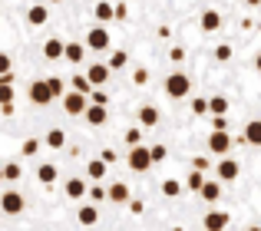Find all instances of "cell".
Wrapping results in <instances>:
<instances>
[{"mask_svg":"<svg viewBox=\"0 0 261 231\" xmlns=\"http://www.w3.org/2000/svg\"><path fill=\"white\" fill-rule=\"evenodd\" d=\"M126 60H129L126 53H122V50H116L113 56H109V70H122V66H126Z\"/></svg>","mask_w":261,"mask_h":231,"instance_id":"cell-31","label":"cell"},{"mask_svg":"<svg viewBox=\"0 0 261 231\" xmlns=\"http://www.w3.org/2000/svg\"><path fill=\"white\" fill-rule=\"evenodd\" d=\"M89 99H93V103H102V106H109V96L102 93V86H93V93H89Z\"/></svg>","mask_w":261,"mask_h":231,"instance_id":"cell-36","label":"cell"},{"mask_svg":"<svg viewBox=\"0 0 261 231\" xmlns=\"http://www.w3.org/2000/svg\"><path fill=\"white\" fill-rule=\"evenodd\" d=\"M258 30H261V23H258Z\"/></svg>","mask_w":261,"mask_h":231,"instance_id":"cell-47","label":"cell"},{"mask_svg":"<svg viewBox=\"0 0 261 231\" xmlns=\"http://www.w3.org/2000/svg\"><path fill=\"white\" fill-rule=\"evenodd\" d=\"M13 70V60L7 56V53H0V76H4V73H10Z\"/></svg>","mask_w":261,"mask_h":231,"instance_id":"cell-38","label":"cell"},{"mask_svg":"<svg viewBox=\"0 0 261 231\" xmlns=\"http://www.w3.org/2000/svg\"><path fill=\"white\" fill-rule=\"evenodd\" d=\"M245 142L248 146H261V119H251L245 126Z\"/></svg>","mask_w":261,"mask_h":231,"instance_id":"cell-18","label":"cell"},{"mask_svg":"<svg viewBox=\"0 0 261 231\" xmlns=\"http://www.w3.org/2000/svg\"><path fill=\"white\" fill-rule=\"evenodd\" d=\"M20 175H23V168H20L17 162H7V165H4V179H7V182H17Z\"/></svg>","mask_w":261,"mask_h":231,"instance_id":"cell-30","label":"cell"},{"mask_svg":"<svg viewBox=\"0 0 261 231\" xmlns=\"http://www.w3.org/2000/svg\"><path fill=\"white\" fill-rule=\"evenodd\" d=\"M192 109H195L198 115H202V112H208V99H192Z\"/></svg>","mask_w":261,"mask_h":231,"instance_id":"cell-39","label":"cell"},{"mask_svg":"<svg viewBox=\"0 0 261 231\" xmlns=\"http://www.w3.org/2000/svg\"><path fill=\"white\" fill-rule=\"evenodd\" d=\"M198 23H202V30H205V33H215L218 26H222V13H218V10H205Z\"/></svg>","mask_w":261,"mask_h":231,"instance_id":"cell-16","label":"cell"},{"mask_svg":"<svg viewBox=\"0 0 261 231\" xmlns=\"http://www.w3.org/2000/svg\"><path fill=\"white\" fill-rule=\"evenodd\" d=\"M166 149H162V146H152V162H166Z\"/></svg>","mask_w":261,"mask_h":231,"instance_id":"cell-40","label":"cell"},{"mask_svg":"<svg viewBox=\"0 0 261 231\" xmlns=\"http://www.w3.org/2000/svg\"><path fill=\"white\" fill-rule=\"evenodd\" d=\"M66 195H70L73 201H83L86 195H89V185H86L83 179H70V182H66Z\"/></svg>","mask_w":261,"mask_h":231,"instance_id":"cell-14","label":"cell"},{"mask_svg":"<svg viewBox=\"0 0 261 231\" xmlns=\"http://www.w3.org/2000/svg\"><path fill=\"white\" fill-rule=\"evenodd\" d=\"M202 225H205V228H212V231H218V228H225V225H228V215H225V212H208Z\"/></svg>","mask_w":261,"mask_h":231,"instance_id":"cell-20","label":"cell"},{"mask_svg":"<svg viewBox=\"0 0 261 231\" xmlns=\"http://www.w3.org/2000/svg\"><path fill=\"white\" fill-rule=\"evenodd\" d=\"M27 20H30V26H43L46 20H50V13H46V7H30V10H27Z\"/></svg>","mask_w":261,"mask_h":231,"instance_id":"cell-19","label":"cell"},{"mask_svg":"<svg viewBox=\"0 0 261 231\" xmlns=\"http://www.w3.org/2000/svg\"><path fill=\"white\" fill-rule=\"evenodd\" d=\"M189 90H192V83H189L185 73H172V76L166 79V93L172 99H185V96H189Z\"/></svg>","mask_w":261,"mask_h":231,"instance_id":"cell-3","label":"cell"},{"mask_svg":"<svg viewBox=\"0 0 261 231\" xmlns=\"http://www.w3.org/2000/svg\"><path fill=\"white\" fill-rule=\"evenodd\" d=\"M20 152H23V155H37L40 152V139H27L23 146H20Z\"/></svg>","mask_w":261,"mask_h":231,"instance_id":"cell-35","label":"cell"},{"mask_svg":"<svg viewBox=\"0 0 261 231\" xmlns=\"http://www.w3.org/2000/svg\"><path fill=\"white\" fill-rule=\"evenodd\" d=\"M0 208H4L7 215H20L23 212V195L20 192H4L0 195Z\"/></svg>","mask_w":261,"mask_h":231,"instance_id":"cell-7","label":"cell"},{"mask_svg":"<svg viewBox=\"0 0 261 231\" xmlns=\"http://www.w3.org/2000/svg\"><path fill=\"white\" fill-rule=\"evenodd\" d=\"M99 159H102V162H109V165H113V162H116V159H119V155H116V152H113V149H102V152H99Z\"/></svg>","mask_w":261,"mask_h":231,"instance_id":"cell-41","label":"cell"},{"mask_svg":"<svg viewBox=\"0 0 261 231\" xmlns=\"http://www.w3.org/2000/svg\"><path fill=\"white\" fill-rule=\"evenodd\" d=\"M106 168H109V162H102V159H93V162L86 165V175H89V179H96V182H99V179H106Z\"/></svg>","mask_w":261,"mask_h":231,"instance_id":"cell-21","label":"cell"},{"mask_svg":"<svg viewBox=\"0 0 261 231\" xmlns=\"http://www.w3.org/2000/svg\"><path fill=\"white\" fill-rule=\"evenodd\" d=\"M50 4H63V0H50Z\"/></svg>","mask_w":261,"mask_h":231,"instance_id":"cell-46","label":"cell"},{"mask_svg":"<svg viewBox=\"0 0 261 231\" xmlns=\"http://www.w3.org/2000/svg\"><path fill=\"white\" fill-rule=\"evenodd\" d=\"M212 126H215V129H228V119H225V115H215V122H212Z\"/></svg>","mask_w":261,"mask_h":231,"instance_id":"cell-43","label":"cell"},{"mask_svg":"<svg viewBox=\"0 0 261 231\" xmlns=\"http://www.w3.org/2000/svg\"><path fill=\"white\" fill-rule=\"evenodd\" d=\"M83 115H86V122H89V126H102V122L109 119V109H106L102 103H89Z\"/></svg>","mask_w":261,"mask_h":231,"instance_id":"cell-8","label":"cell"},{"mask_svg":"<svg viewBox=\"0 0 261 231\" xmlns=\"http://www.w3.org/2000/svg\"><path fill=\"white\" fill-rule=\"evenodd\" d=\"M215 60H218V63H228V60H231V46L228 43L215 46Z\"/></svg>","mask_w":261,"mask_h":231,"instance_id":"cell-34","label":"cell"},{"mask_svg":"<svg viewBox=\"0 0 261 231\" xmlns=\"http://www.w3.org/2000/svg\"><path fill=\"white\" fill-rule=\"evenodd\" d=\"M86 106H89V96H86V93H80V90L63 93V109H66V115H83Z\"/></svg>","mask_w":261,"mask_h":231,"instance_id":"cell-2","label":"cell"},{"mask_svg":"<svg viewBox=\"0 0 261 231\" xmlns=\"http://www.w3.org/2000/svg\"><path fill=\"white\" fill-rule=\"evenodd\" d=\"M126 162H129V168H133V172H149V168L155 165V162H152V149H146L142 142H139V146H129Z\"/></svg>","mask_w":261,"mask_h":231,"instance_id":"cell-1","label":"cell"},{"mask_svg":"<svg viewBox=\"0 0 261 231\" xmlns=\"http://www.w3.org/2000/svg\"><path fill=\"white\" fill-rule=\"evenodd\" d=\"M89 198H93V201H102V198H106V192L96 185V188H89Z\"/></svg>","mask_w":261,"mask_h":231,"instance_id":"cell-42","label":"cell"},{"mask_svg":"<svg viewBox=\"0 0 261 231\" xmlns=\"http://www.w3.org/2000/svg\"><path fill=\"white\" fill-rule=\"evenodd\" d=\"M238 172H242V168H238V162H235V159L218 162V168H215V175H218L222 182H235V179H238Z\"/></svg>","mask_w":261,"mask_h":231,"instance_id":"cell-9","label":"cell"},{"mask_svg":"<svg viewBox=\"0 0 261 231\" xmlns=\"http://www.w3.org/2000/svg\"><path fill=\"white\" fill-rule=\"evenodd\" d=\"M30 99L37 106H46L53 99V90H50V83H46V79H33L30 83Z\"/></svg>","mask_w":261,"mask_h":231,"instance_id":"cell-6","label":"cell"},{"mask_svg":"<svg viewBox=\"0 0 261 231\" xmlns=\"http://www.w3.org/2000/svg\"><path fill=\"white\" fill-rule=\"evenodd\" d=\"M109 46H113V40H109V30H106V26H93V30L86 33V50L102 53V50H109Z\"/></svg>","mask_w":261,"mask_h":231,"instance_id":"cell-4","label":"cell"},{"mask_svg":"<svg viewBox=\"0 0 261 231\" xmlns=\"http://www.w3.org/2000/svg\"><path fill=\"white\" fill-rule=\"evenodd\" d=\"M208 112L212 115H225V112H228V99H225V96H212L208 99Z\"/></svg>","mask_w":261,"mask_h":231,"instance_id":"cell-26","label":"cell"},{"mask_svg":"<svg viewBox=\"0 0 261 231\" xmlns=\"http://www.w3.org/2000/svg\"><path fill=\"white\" fill-rule=\"evenodd\" d=\"M198 195H202L205 201H218V195H222V179H205V185L198 188Z\"/></svg>","mask_w":261,"mask_h":231,"instance_id":"cell-13","label":"cell"},{"mask_svg":"<svg viewBox=\"0 0 261 231\" xmlns=\"http://www.w3.org/2000/svg\"><path fill=\"white\" fill-rule=\"evenodd\" d=\"M106 198L116 201V205L129 201V185H126V182H113V185H109V192H106Z\"/></svg>","mask_w":261,"mask_h":231,"instance_id":"cell-15","label":"cell"},{"mask_svg":"<svg viewBox=\"0 0 261 231\" xmlns=\"http://www.w3.org/2000/svg\"><path fill=\"white\" fill-rule=\"evenodd\" d=\"M109 73H113V70H109V63H93V66L86 70V76L93 79V86H106Z\"/></svg>","mask_w":261,"mask_h":231,"instance_id":"cell-11","label":"cell"},{"mask_svg":"<svg viewBox=\"0 0 261 231\" xmlns=\"http://www.w3.org/2000/svg\"><path fill=\"white\" fill-rule=\"evenodd\" d=\"M255 70L261 73V53H258V56H255Z\"/></svg>","mask_w":261,"mask_h":231,"instance_id":"cell-44","label":"cell"},{"mask_svg":"<svg viewBox=\"0 0 261 231\" xmlns=\"http://www.w3.org/2000/svg\"><path fill=\"white\" fill-rule=\"evenodd\" d=\"M37 179L43 182V185H53V182H57V165H50V162H46V165H40L37 168Z\"/></svg>","mask_w":261,"mask_h":231,"instance_id":"cell-22","label":"cell"},{"mask_svg":"<svg viewBox=\"0 0 261 231\" xmlns=\"http://www.w3.org/2000/svg\"><path fill=\"white\" fill-rule=\"evenodd\" d=\"M0 182H4V168H0Z\"/></svg>","mask_w":261,"mask_h":231,"instance_id":"cell-45","label":"cell"},{"mask_svg":"<svg viewBox=\"0 0 261 231\" xmlns=\"http://www.w3.org/2000/svg\"><path fill=\"white\" fill-rule=\"evenodd\" d=\"M83 53H86L83 43H66V56L63 60H70V63H83Z\"/></svg>","mask_w":261,"mask_h":231,"instance_id":"cell-23","label":"cell"},{"mask_svg":"<svg viewBox=\"0 0 261 231\" xmlns=\"http://www.w3.org/2000/svg\"><path fill=\"white\" fill-rule=\"evenodd\" d=\"M96 221H99L96 205H83V208H80V225H96Z\"/></svg>","mask_w":261,"mask_h":231,"instance_id":"cell-25","label":"cell"},{"mask_svg":"<svg viewBox=\"0 0 261 231\" xmlns=\"http://www.w3.org/2000/svg\"><path fill=\"white\" fill-rule=\"evenodd\" d=\"M93 17L99 20V23H109V20H116V7L106 4V0H99V4L93 7Z\"/></svg>","mask_w":261,"mask_h":231,"instance_id":"cell-17","label":"cell"},{"mask_svg":"<svg viewBox=\"0 0 261 231\" xmlns=\"http://www.w3.org/2000/svg\"><path fill=\"white\" fill-rule=\"evenodd\" d=\"M46 146L50 149H63L66 146V132L63 129H50V132H46Z\"/></svg>","mask_w":261,"mask_h":231,"instance_id":"cell-24","label":"cell"},{"mask_svg":"<svg viewBox=\"0 0 261 231\" xmlns=\"http://www.w3.org/2000/svg\"><path fill=\"white\" fill-rule=\"evenodd\" d=\"M162 195H169V198H178V195H182V185H178L175 179H166V182H162Z\"/></svg>","mask_w":261,"mask_h":231,"instance_id":"cell-29","label":"cell"},{"mask_svg":"<svg viewBox=\"0 0 261 231\" xmlns=\"http://www.w3.org/2000/svg\"><path fill=\"white\" fill-rule=\"evenodd\" d=\"M139 142H142V129L139 126L126 129V146H139Z\"/></svg>","mask_w":261,"mask_h":231,"instance_id":"cell-32","label":"cell"},{"mask_svg":"<svg viewBox=\"0 0 261 231\" xmlns=\"http://www.w3.org/2000/svg\"><path fill=\"white\" fill-rule=\"evenodd\" d=\"M43 56L46 60H63L66 56V43H63V40H57V37H50L43 43Z\"/></svg>","mask_w":261,"mask_h":231,"instance_id":"cell-10","label":"cell"},{"mask_svg":"<svg viewBox=\"0 0 261 231\" xmlns=\"http://www.w3.org/2000/svg\"><path fill=\"white\" fill-rule=\"evenodd\" d=\"M46 83H50L53 96H63V93H66V83H63V79H60V76H50V79H46Z\"/></svg>","mask_w":261,"mask_h":231,"instance_id":"cell-33","label":"cell"},{"mask_svg":"<svg viewBox=\"0 0 261 231\" xmlns=\"http://www.w3.org/2000/svg\"><path fill=\"white\" fill-rule=\"evenodd\" d=\"M73 90H80V93H93V79L86 76V73H76V76H73Z\"/></svg>","mask_w":261,"mask_h":231,"instance_id":"cell-27","label":"cell"},{"mask_svg":"<svg viewBox=\"0 0 261 231\" xmlns=\"http://www.w3.org/2000/svg\"><path fill=\"white\" fill-rule=\"evenodd\" d=\"M133 83H136V86H146V83H149V70H136V73H133Z\"/></svg>","mask_w":261,"mask_h":231,"instance_id":"cell-37","label":"cell"},{"mask_svg":"<svg viewBox=\"0 0 261 231\" xmlns=\"http://www.w3.org/2000/svg\"><path fill=\"white\" fill-rule=\"evenodd\" d=\"M202 185H205V168H195V172H189V192H198Z\"/></svg>","mask_w":261,"mask_h":231,"instance_id":"cell-28","label":"cell"},{"mask_svg":"<svg viewBox=\"0 0 261 231\" xmlns=\"http://www.w3.org/2000/svg\"><path fill=\"white\" fill-rule=\"evenodd\" d=\"M159 109H155V106H142L139 109V115H136V122H139V126H146V129H152V126H159Z\"/></svg>","mask_w":261,"mask_h":231,"instance_id":"cell-12","label":"cell"},{"mask_svg":"<svg viewBox=\"0 0 261 231\" xmlns=\"http://www.w3.org/2000/svg\"><path fill=\"white\" fill-rule=\"evenodd\" d=\"M208 149L215 155H225L231 149V135L225 132V129H212V135H208Z\"/></svg>","mask_w":261,"mask_h":231,"instance_id":"cell-5","label":"cell"}]
</instances>
